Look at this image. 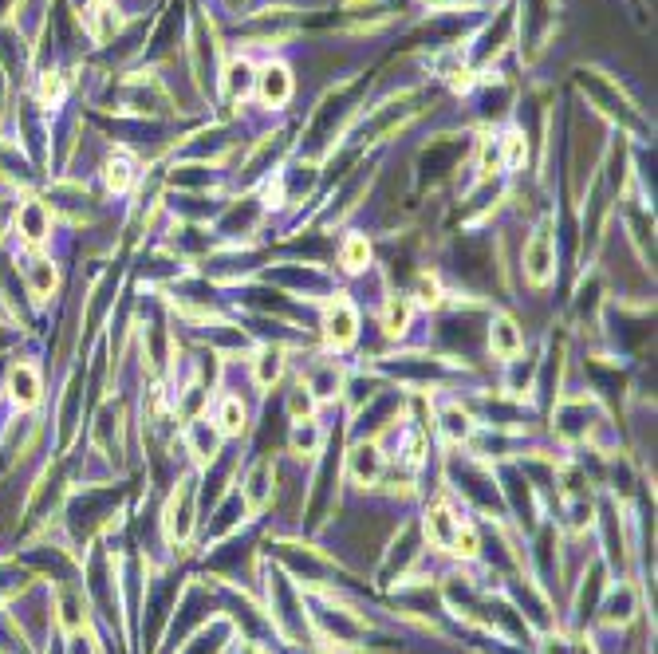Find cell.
I'll use <instances>...</instances> for the list:
<instances>
[{
  "label": "cell",
  "instance_id": "8",
  "mask_svg": "<svg viewBox=\"0 0 658 654\" xmlns=\"http://www.w3.org/2000/svg\"><path fill=\"white\" fill-rule=\"evenodd\" d=\"M339 261H343L347 272H363V268L371 264V245H367V237L351 233V237L343 241V249H339Z\"/></svg>",
  "mask_w": 658,
  "mask_h": 654
},
{
  "label": "cell",
  "instance_id": "14",
  "mask_svg": "<svg viewBox=\"0 0 658 654\" xmlns=\"http://www.w3.org/2000/svg\"><path fill=\"white\" fill-rule=\"evenodd\" d=\"M268 473H272V469H268V465H261V469L249 477V489H245V493H249V509H253V513L261 509L264 497H268Z\"/></svg>",
  "mask_w": 658,
  "mask_h": 654
},
{
  "label": "cell",
  "instance_id": "18",
  "mask_svg": "<svg viewBox=\"0 0 658 654\" xmlns=\"http://www.w3.org/2000/svg\"><path fill=\"white\" fill-rule=\"evenodd\" d=\"M36 264H40V268H36V280H32V284H36L40 296H48V292L56 288V272H52V264L48 261H36Z\"/></svg>",
  "mask_w": 658,
  "mask_h": 654
},
{
  "label": "cell",
  "instance_id": "17",
  "mask_svg": "<svg viewBox=\"0 0 658 654\" xmlns=\"http://www.w3.org/2000/svg\"><path fill=\"white\" fill-rule=\"evenodd\" d=\"M418 304H430V308L442 304V288H438L434 276H422V280H418Z\"/></svg>",
  "mask_w": 658,
  "mask_h": 654
},
{
  "label": "cell",
  "instance_id": "1",
  "mask_svg": "<svg viewBox=\"0 0 658 654\" xmlns=\"http://www.w3.org/2000/svg\"><path fill=\"white\" fill-rule=\"evenodd\" d=\"M257 95L264 107H284L292 99V71L284 64H264L257 75Z\"/></svg>",
  "mask_w": 658,
  "mask_h": 654
},
{
  "label": "cell",
  "instance_id": "15",
  "mask_svg": "<svg viewBox=\"0 0 658 654\" xmlns=\"http://www.w3.org/2000/svg\"><path fill=\"white\" fill-rule=\"evenodd\" d=\"M280 367H284V363H280V351H264L261 363H257V383H261V387H272V383L280 379Z\"/></svg>",
  "mask_w": 658,
  "mask_h": 654
},
{
  "label": "cell",
  "instance_id": "16",
  "mask_svg": "<svg viewBox=\"0 0 658 654\" xmlns=\"http://www.w3.org/2000/svg\"><path fill=\"white\" fill-rule=\"evenodd\" d=\"M525 162V138L513 131V134H505V166L509 170H517Z\"/></svg>",
  "mask_w": 658,
  "mask_h": 654
},
{
  "label": "cell",
  "instance_id": "10",
  "mask_svg": "<svg viewBox=\"0 0 658 654\" xmlns=\"http://www.w3.org/2000/svg\"><path fill=\"white\" fill-rule=\"evenodd\" d=\"M217 426H221V434H229V438H237V434L245 430V406H241V398H225V402H221Z\"/></svg>",
  "mask_w": 658,
  "mask_h": 654
},
{
  "label": "cell",
  "instance_id": "7",
  "mask_svg": "<svg viewBox=\"0 0 658 654\" xmlns=\"http://www.w3.org/2000/svg\"><path fill=\"white\" fill-rule=\"evenodd\" d=\"M351 473H355L359 485H375L379 473H383V454H379L375 446H359V450L351 454Z\"/></svg>",
  "mask_w": 658,
  "mask_h": 654
},
{
  "label": "cell",
  "instance_id": "3",
  "mask_svg": "<svg viewBox=\"0 0 658 654\" xmlns=\"http://www.w3.org/2000/svg\"><path fill=\"white\" fill-rule=\"evenodd\" d=\"M355 327H359V316L347 300H335L324 316V335H328L331 347H351L355 343Z\"/></svg>",
  "mask_w": 658,
  "mask_h": 654
},
{
  "label": "cell",
  "instance_id": "11",
  "mask_svg": "<svg viewBox=\"0 0 658 654\" xmlns=\"http://www.w3.org/2000/svg\"><path fill=\"white\" fill-rule=\"evenodd\" d=\"M406 324H410V304H406V300H391V304H387V316H383V331H387V335H402V331H406Z\"/></svg>",
  "mask_w": 658,
  "mask_h": 654
},
{
  "label": "cell",
  "instance_id": "4",
  "mask_svg": "<svg viewBox=\"0 0 658 654\" xmlns=\"http://www.w3.org/2000/svg\"><path fill=\"white\" fill-rule=\"evenodd\" d=\"M489 347H493V355H501V359H517L521 347H525L521 327L513 324L509 316H497V320L489 324Z\"/></svg>",
  "mask_w": 658,
  "mask_h": 654
},
{
  "label": "cell",
  "instance_id": "2",
  "mask_svg": "<svg viewBox=\"0 0 658 654\" xmlns=\"http://www.w3.org/2000/svg\"><path fill=\"white\" fill-rule=\"evenodd\" d=\"M552 261H556V245H552L548 229H540V233L528 241V249H525L528 280H532V284H548V276H552Z\"/></svg>",
  "mask_w": 658,
  "mask_h": 654
},
{
  "label": "cell",
  "instance_id": "13",
  "mask_svg": "<svg viewBox=\"0 0 658 654\" xmlns=\"http://www.w3.org/2000/svg\"><path fill=\"white\" fill-rule=\"evenodd\" d=\"M249 83H253V67L245 64V60H237V64H229V91H233V99H245V91H249Z\"/></svg>",
  "mask_w": 658,
  "mask_h": 654
},
{
  "label": "cell",
  "instance_id": "5",
  "mask_svg": "<svg viewBox=\"0 0 658 654\" xmlns=\"http://www.w3.org/2000/svg\"><path fill=\"white\" fill-rule=\"evenodd\" d=\"M461 517H454V509L450 505H434L430 513H426V532H430V540L434 544H442V548H450L454 544V536H458L461 528Z\"/></svg>",
  "mask_w": 658,
  "mask_h": 654
},
{
  "label": "cell",
  "instance_id": "9",
  "mask_svg": "<svg viewBox=\"0 0 658 654\" xmlns=\"http://www.w3.org/2000/svg\"><path fill=\"white\" fill-rule=\"evenodd\" d=\"M103 178H107V190H115V194L131 190V186H134V162L127 158V154H115V158L107 162Z\"/></svg>",
  "mask_w": 658,
  "mask_h": 654
},
{
  "label": "cell",
  "instance_id": "6",
  "mask_svg": "<svg viewBox=\"0 0 658 654\" xmlns=\"http://www.w3.org/2000/svg\"><path fill=\"white\" fill-rule=\"evenodd\" d=\"M8 391H12V402L16 406H36L40 402V379H36V371L24 363V367H16L12 371V379H8Z\"/></svg>",
  "mask_w": 658,
  "mask_h": 654
},
{
  "label": "cell",
  "instance_id": "12",
  "mask_svg": "<svg viewBox=\"0 0 658 654\" xmlns=\"http://www.w3.org/2000/svg\"><path fill=\"white\" fill-rule=\"evenodd\" d=\"M64 99V75L60 71H44V79H40V103L44 107H56Z\"/></svg>",
  "mask_w": 658,
  "mask_h": 654
}]
</instances>
